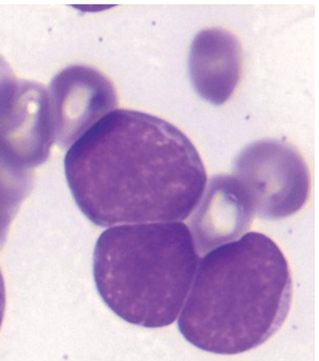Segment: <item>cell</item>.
<instances>
[{
    "instance_id": "obj_3",
    "label": "cell",
    "mask_w": 319,
    "mask_h": 361,
    "mask_svg": "<svg viewBox=\"0 0 319 361\" xmlns=\"http://www.w3.org/2000/svg\"><path fill=\"white\" fill-rule=\"evenodd\" d=\"M199 261L184 223L122 225L97 239L93 278L116 316L133 326L165 328L183 309Z\"/></svg>"
},
{
    "instance_id": "obj_10",
    "label": "cell",
    "mask_w": 319,
    "mask_h": 361,
    "mask_svg": "<svg viewBox=\"0 0 319 361\" xmlns=\"http://www.w3.org/2000/svg\"><path fill=\"white\" fill-rule=\"evenodd\" d=\"M18 80L15 78L10 65L0 55V116L12 101Z\"/></svg>"
},
{
    "instance_id": "obj_6",
    "label": "cell",
    "mask_w": 319,
    "mask_h": 361,
    "mask_svg": "<svg viewBox=\"0 0 319 361\" xmlns=\"http://www.w3.org/2000/svg\"><path fill=\"white\" fill-rule=\"evenodd\" d=\"M53 143L48 90L38 82L18 80L10 105L0 116V144L32 171L48 160Z\"/></svg>"
},
{
    "instance_id": "obj_1",
    "label": "cell",
    "mask_w": 319,
    "mask_h": 361,
    "mask_svg": "<svg viewBox=\"0 0 319 361\" xmlns=\"http://www.w3.org/2000/svg\"><path fill=\"white\" fill-rule=\"evenodd\" d=\"M68 186L97 226L180 222L193 214L207 184L191 140L158 116L114 110L65 157Z\"/></svg>"
},
{
    "instance_id": "obj_5",
    "label": "cell",
    "mask_w": 319,
    "mask_h": 361,
    "mask_svg": "<svg viewBox=\"0 0 319 361\" xmlns=\"http://www.w3.org/2000/svg\"><path fill=\"white\" fill-rule=\"evenodd\" d=\"M48 94L54 143L61 148L73 145L118 106L112 80L88 66L61 70L51 82Z\"/></svg>"
},
{
    "instance_id": "obj_8",
    "label": "cell",
    "mask_w": 319,
    "mask_h": 361,
    "mask_svg": "<svg viewBox=\"0 0 319 361\" xmlns=\"http://www.w3.org/2000/svg\"><path fill=\"white\" fill-rule=\"evenodd\" d=\"M242 48L237 36L220 27L199 32L189 51V76L202 99L212 105L227 103L239 84Z\"/></svg>"
},
{
    "instance_id": "obj_4",
    "label": "cell",
    "mask_w": 319,
    "mask_h": 361,
    "mask_svg": "<svg viewBox=\"0 0 319 361\" xmlns=\"http://www.w3.org/2000/svg\"><path fill=\"white\" fill-rule=\"evenodd\" d=\"M254 214L265 220L293 216L309 199L311 177L301 152L279 140H261L246 146L234 161Z\"/></svg>"
},
{
    "instance_id": "obj_11",
    "label": "cell",
    "mask_w": 319,
    "mask_h": 361,
    "mask_svg": "<svg viewBox=\"0 0 319 361\" xmlns=\"http://www.w3.org/2000/svg\"><path fill=\"white\" fill-rule=\"evenodd\" d=\"M4 311H6V288H4V277L0 271V328L4 322Z\"/></svg>"
},
{
    "instance_id": "obj_9",
    "label": "cell",
    "mask_w": 319,
    "mask_h": 361,
    "mask_svg": "<svg viewBox=\"0 0 319 361\" xmlns=\"http://www.w3.org/2000/svg\"><path fill=\"white\" fill-rule=\"evenodd\" d=\"M33 173L14 160L0 144V248L11 222L31 192Z\"/></svg>"
},
{
    "instance_id": "obj_7",
    "label": "cell",
    "mask_w": 319,
    "mask_h": 361,
    "mask_svg": "<svg viewBox=\"0 0 319 361\" xmlns=\"http://www.w3.org/2000/svg\"><path fill=\"white\" fill-rule=\"evenodd\" d=\"M191 220L198 252H208L235 241L251 227L254 209L239 180L233 175L212 178Z\"/></svg>"
},
{
    "instance_id": "obj_2",
    "label": "cell",
    "mask_w": 319,
    "mask_h": 361,
    "mask_svg": "<svg viewBox=\"0 0 319 361\" xmlns=\"http://www.w3.org/2000/svg\"><path fill=\"white\" fill-rule=\"evenodd\" d=\"M179 318L182 336L202 351L237 355L282 328L292 305L290 267L267 235L248 233L206 252Z\"/></svg>"
}]
</instances>
